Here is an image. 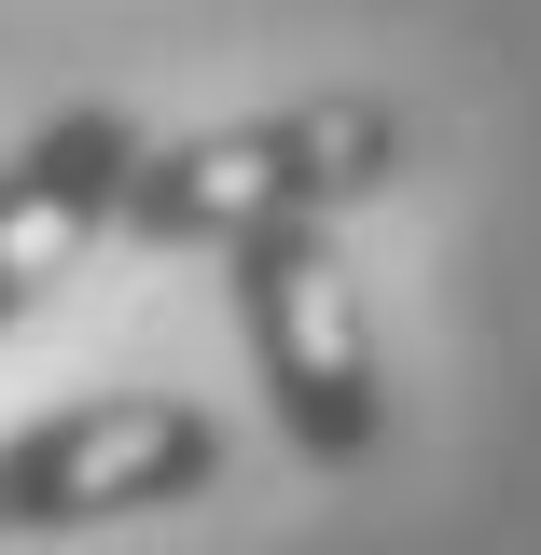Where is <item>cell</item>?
<instances>
[{
    "mask_svg": "<svg viewBox=\"0 0 541 555\" xmlns=\"http://www.w3.org/2000/svg\"><path fill=\"white\" fill-rule=\"evenodd\" d=\"M222 306H236L278 444L306 473H361L389 444V375H375V320H361L347 250L334 236H250V250H222Z\"/></svg>",
    "mask_w": 541,
    "mask_h": 555,
    "instance_id": "2",
    "label": "cell"
},
{
    "mask_svg": "<svg viewBox=\"0 0 541 555\" xmlns=\"http://www.w3.org/2000/svg\"><path fill=\"white\" fill-rule=\"evenodd\" d=\"M139 153H153V139H139L126 98H69V112H42V126L0 153V334H14V320H42V306H56V278L112 236Z\"/></svg>",
    "mask_w": 541,
    "mask_h": 555,
    "instance_id": "4",
    "label": "cell"
},
{
    "mask_svg": "<svg viewBox=\"0 0 541 555\" xmlns=\"http://www.w3.org/2000/svg\"><path fill=\"white\" fill-rule=\"evenodd\" d=\"M222 486V416L181 389H98V403L14 416L0 430V542H69V528H126L181 514Z\"/></svg>",
    "mask_w": 541,
    "mask_h": 555,
    "instance_id": "3",
    "label": "cell"
},
{
    "mask_svg": "<svg viewBox=\"0 0 541 555\" xmlns=\"http://www.w3.org/2000/svg\"><path fill=\"white\" fill-rule=\"evenodd\" d=\"M403 112L389 98H278V112H236V126H195V139H153L139 153L112 236L139 250H250V236H334L347 208H375L403 181Z\"/></svg>",
    "mask_w": 541,
    "mask_h": 555,
    "instance_id": "1",
    "label": "cell"
}]
</instances>
